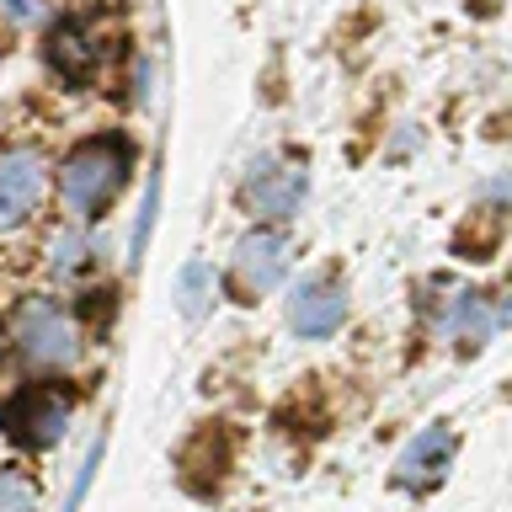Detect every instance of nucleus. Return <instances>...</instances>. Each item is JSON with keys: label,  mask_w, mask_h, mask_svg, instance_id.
<instances>
[{"label": "nucleus", "mask_w": 512, "mask_h": 512, "mask_svg": "<svg viewBox=\"0 0 512 512\" xmlns=\"http://www.w3.org/2000/svg\"><path fill=\"white\" fill-rule=\"evenodd\" d=\"M43 187H48V171L38 150H27V144L0 150V230L27 219L43 203Z\"/></svg>", "instance_id": "nucleus-4"}, {"label": "nucleus", "mask_w": 512, "mask_h": 512, "mask_svg": "<svg viewBox=\"0 0 512 512\" xmlns=\"http://www.w3.org/2000/svg\"><path fill=\"white\" fill-rule=\"evenodd\" d=\"M342 315H347V299H342V288L326 283V278L299 283L294 304H288V320H294L299 336H326V331L342 326Z\"/></svg>", "instance_id": "nucleus-6"}, {"label": "nucleus", "mask_w": 512, "mask_h": 512, "mask_svg": "<svg viewBox=\"0 0 512 512\" xmlns=\"http://www.w3.org/2000/svg\"><path fill=\"white\" fill-rule=\"evenodd\" d=\"M448 454H454V438H448L443 427H427L422 438H416V443L406 448V454H400L395 480H400V486H411V491H422V486H432V480L443 475Z\"/></svg>", "instance_id": "nucleus-7"}, {"label": "nucleus", "mask_w": 512, "mask_h": 512, "mask_svg": "<svg viewBox=\"0 0 512 512\" xmlns=\"http://www.w3.org/2000/svg\"><path fill=\"white\" fill-rule=\"evenodd\" d=\"M11 347L32 374H64L80 363V326L59 299H27L11 315Z\"/></svg>", "instance_id": "nucleus-1"}, {"label": "nucleus", "mask_w": 512, "mask_h": 512, "mask_svg": "<svg viewBox=\"0 0 512 512\" xmlns=\"http://www.w3.org/2000/svg\"><path fill=\"white\" fill-rule=\"evenodd\" d=\"M70 411L75 400L54 390V384H27L22 395L6 400V411H0V422H6V432L16 443L27 448H54L64 438V427H70Z\"/></svg>", "instance_id": "nucleus-3"}, {"label": "nucleus", "mask_w": 512, "mask_h": 512, "mask_svg": "<svg viewBox=\"0 0 512 512\" xmlns=\"http://www.w3.org/2000/svg\"><path fill=\"white\" fill-rule=\"evenodd\" d=\"M48 59H54V70H59V75L86 80V75H91V64H96V43H91V32H80V27H59V32H54V43H48Z\"/></svg>", "instance_id": "nucleus-9"}, {"label": "nucleus", "mask_w": 512, "mask_h": 512, "mask_svg": "<svg viewBox=\"0 0 512 512\" xmlns=\"http://www.w3.org/2000/svg\"><path fill=\"white\" fill-rule=\"evenodd\" d=\"M123 176H128V144L118 134H96L64 160L59 187H64V203H70L80 219H96L112 198H118Z\"/></svg>", "instance_id": "nucleus-2"}, {"label": "nucleus", "mask_w": 512, "mask_h": 512, "mask_svg": "<svg viewBox=\"0 0 512 512\" xmlns=\"http://www.w3.org/2000/svg\"><path fill=\"white\" fill-rule=\"evenodd\" d=\"M299 192H304V171L299 166H283V171H256L251 176V187H246V198L251 208L262 219H288L294 214V203H299Z\"/></svg>", "instance_id": "nucleus-8"}, {"label": "nucleus", "mask_w": 512, "mask_h": 512, "mask_svg": "<svg viewBox=\"0 0 512 512\" xmlns=\"http://www.w3.org/2000/svg\"><path fill=\"white\" fill-rule=\"evenodd\" d=\"M0 512H38V480L22 470H0Z\"/></svg>", "instance_id": "nucleus-10"}, {"label": "nucleus", "mask_w": 512, "mask_h": 512, "mask_svg": "<svg viewBox=\"0 0 512 512\" xmlns=\"http://www.w3.org/2000/svg\"><path fill=\"white\" fill-rule=\"evenodd\" d=\"M38 11H43V0H0V22H11V27L32 22Z\"/></svg>", "instance_id": "nucleus-11"}, {"label": "nucleus", "mask_w": 512, "mask_h": 512, "mask_svg": "<svg viewBox=\"0 0 512 512\" xmlns=\"http://www.w3.org/2000/svg\"><path fill=\"white\" fill-rule=\"evenodd\" d=\"M283 267H288V240L283 235H272V230H256L240 240V251H235V294H267L272 283L283 278Z\"/></svg>", "instance_id": "nucleus-5"}]
</instances>
